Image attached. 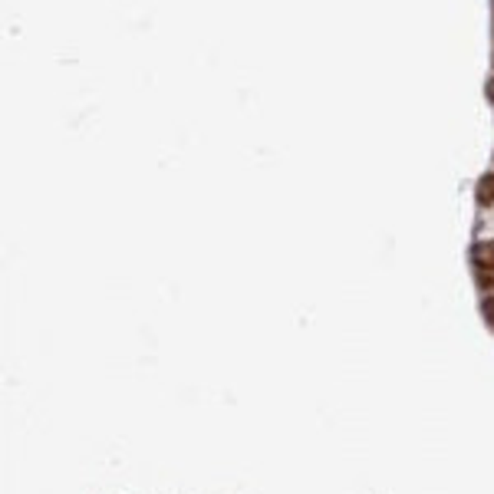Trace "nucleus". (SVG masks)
Returning a JSON list of instances; mask_svg holds the SVG:
<instances>
[{
    "label": "nucleus",
    "instance_id": "obj_1",
    "mask_svg": "<svg viewBox=\"0 0 494 494\" xmlns=\"http://www.w3.org/2000/svg\"><path fill=\"white\" fill-rule=\"evenodd\" d=\"M478 198H481V204H494V172L481 178V185H478Z\"/></svg>",
    "mask_w": 494,
    "mask_h": 494
},
{
    "label": "nucleus",
    "instance_id": "obj_2",
    "mask_svg": "<svg viewBox=\"0 0 494 494\" xmlns=\"http://www.w3.org/2000/svg\"><path fill=\"white\" fill-rule=\"evenodd\" d=\"M484 316H488V320L494 323V293L488 297V300H484Z\"/></svg>",
    "mask_w": 494,
    "mask_h": 494
},
{
    "label": "nucleus",
    "instance_id": "obj_3",
    "mask_svg": "<svg viewBox=\"0 0 494 494\" xmlns=\"http://www.w3.org/2000/svg\"><path fill=\"white\" fill-rule=\"evenodd\" d=\"M488 99H491V102H494V79H491V83H488Z\"/></svg>",
    "mask_w": 494,
    "mask_h": 494
}]
</instances>
